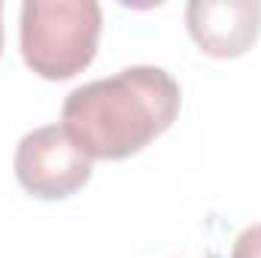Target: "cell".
Here are the masks:
<instances>
[{"label":"cell","instance_id":"obj_1","mask_svg":"<svg viewBox=\"0 0 261 258\" xmlns=\"http://www.w3.org/2000/svg\"><path fill=\"white\" fill-rule=\"evenodd\" d=\"M179 104V82L167 70L137 64L73 88L61 110V128L88 158L122 161L170 128Z\"/></svg>","mask_w":261,"mask_h":258},{"label":"cell","instance_id":"obj_3","mask_svg":"<svg viewBox=\"0 0 261 258\" xmlns=\"http://www.w3.org/2000/svg\"><path fill=\"white\" fill-rule=\"evenodd\" d=\"M15 176L40 200H61L91 179V158L61 125H46L21 137L15 149Z\"/></svg>","mask_w":261,"mask_h":258},{"label":"cell","instance_id":"obj_2","mask_svg":"<svg viewBox=\"0 0 261 258\" xmlns=\"http://www.w3.org/2000/svg\"><path fill=\"white\" fill-rule=\"evenodd\" d=\"M100 24L103 15L94 0H24L21 58L43 79H70L94 61Z\"/></svg>","mask_w":261,"mask_h":258},{"label":"cell","instance_id":"obj_6","mask_svg":"<svg viewBox=\"0 0 261 258\" xmlns=\"http://www.w3.org/2000/svg\"><path fill=\"white\" fill-rule=\"evenodd\" d=\"M0 52H3V3H0Z\"/></svg>","mask_w":261,"mask_h":258},{"label":"cell","instance_id":"obj_4","mask_svg":"<svg viewBox=\"0 0 261 258\" xmlns=\"http://www.w3.org/2000/svg\"><path fill=\"white\" fill-rule=\"evenodd\" d=\"M189 34L200 52L213 58H237L252 49L261 31L258 0H192L186 6Z\"/></svg>","mask_w":261,"mask_h":258},{"label":"cell","instance_id":"obj_5","mask_svg":"<svg viewBox=\"0 0 261 258\" xmlns=\"http://www.w3.org/2000/svg\"><path fill=\"white\" fill-rule=\"evenodd\" d=\"M231 258H261V222L240 231V237L234 240Z\"/></svg>","mask_w":261,"mask_h":258}]
</instances>
